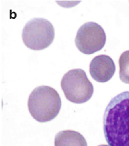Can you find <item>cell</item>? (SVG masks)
I'll return each instance as SVG.
<instances>
[{"label": "cell", "mask_w": 129, "mask_h": 146, "mask_svg": "<svg viewBox=\"0 0 129 146\" xmlns=\"http://www.w3.org/2000/svg\"><path fill=\"white\" fill-rule=\"evenodd\" d=\"M104 134L109 146H129V92L113 98L106 107Z\"/></svg>", "instance_id": "obj_1"}, {"label": "cell", "mask_w": 129, "mask_h": 146, "mask_svg": "<svg viewBox=\"0 0 129 146\" xmlns=\"http://www.w3.org/2000/svg\"><path fill=\"white\" fill-rule=\"evenodd\" d=\"M62 102L58 92L52 87L41 86L31 92L28 99V110L32 117L39 122L54 119L61 110Z\"/></svg>", "instance_id": "obj_2"}, {"label": "cell", "mask_w": 129, "mask_h": 146, "mask_svg": "<svg viewBox=\"0 0 129 146\" xmlns=\"http://www.w3.org/2000/svg\"><path fill=\"white\" fill-rule=\"evenodd\" d=\"M61 88L67 100L74 104H83L92 97L94 87L82 69L68 70L61 80Z\"/></svg>", "instance_id": "obj_3"}, {"label": "cell", "mask_w": 129, "mask_h": 146, "mask_svg": "<svg viewBox=\"0 0 129 146\" xmlns=\"http://www.w3.org/2000/svg\"><path fill=\"white\" fill-rule=\"evenodd\" d=\"M55 38L54 27L45 18H34L26 23L22 32L25 46L32 50L47 48Z\"/></svg>", "instance_id": "obj_4"}, {"label": "cell", "mask_w": 129, "mask_h": 146, "mask_svg": "<svg viewBox=\"0 0 129 146\" xmlns=\"http://www.w3.org/2000/svg\"><path fill=\"white\" fill-rule=\"evenodd\" d=\"M106 39V33L100 25L88 22L79 28L75 38V44L82 53L92 55L104 48Z\"/></svg>", "instance_id": "obj_5"}, {"label": "cell", "mask_w": 129, "mask_h": 146, "mask_svg": "<svg viewBox=\"0 0 129 146\" xmlns=\"http://www.w3.org/2000/svg\"><path fill=\"white\" fill-rule=\"evenodd\" d=\"M116 71L114 62L109 56L99 55L91 61L89 73L93 80L98 82H107L111 80Z\"/></svg>", "instance_id": "obj_6"}, {"label": "cell", "mask_w": 129, "mask_h": 146, "mask_svg": "<svg viewBox=\"0 0 129 146\" xmlns=\"http://www.w3.org/2000/svg\"><path fill=\"white\" fill-rule=\"evenodd\" d=\"M54 146H88L84 136L74 130H66L55 136Z\"/></svg>", "instance_id": "obj_7"}, {"label": "cell", "mask_w": 129, "mask_h": 146, "mask_svg": "<svg viewBox=\"0 0 129 146\" xmlns=\"http://www.w3.org/2000/svg\"><path fill=\"white\" fill-rule=\"evenodd\" d=\"M119 78L122 82L129 84V50L123 52L119 58Z\"/></svg>", "instance_id": "obj_8"}, {"label": "cell", "mask_w": 129, "mask_h": 146, "mask_svg": "<svg viewBox=\"0 0 129 146\" xmlns=\"http://www.w3.org/2000/svg\"><path fill=\"white\" fill-rule=\"evenodd\" d=\"M98 146H109L108 145H100Z\"/></svg>", "instance_id": "obj_9"}]
</instances>
